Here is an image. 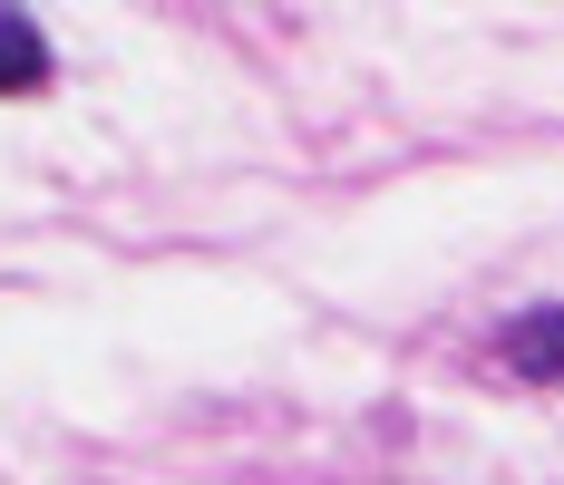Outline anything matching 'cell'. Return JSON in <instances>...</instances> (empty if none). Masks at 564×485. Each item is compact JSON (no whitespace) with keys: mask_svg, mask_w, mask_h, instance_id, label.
Listing matches in <instances>:
<instances>
[{"mask_svg":"<svg viewBox=\"0 0 564 485\" xmlns=\"http://www.w3.org/2000/svg\"><path fill=\"white\" fill-rule=\"evenodd\" d=\"M50 88V40L30 10H0V98H40Z\"/></svg>","mask_w":564,"mask_h":485,"instance_id":"7a4b0ae2","label":"cell"},{"mask_svg":"<svg viewBox=\"0 0 564 485\" xmlns=\"http://www.w3.org/2000/svg\"><path fill=\"white\" fill-rule=\"evenodd\" d=\"M507 370L516 378H564V301H535L507 321Z\"/></svg>","mask_w":564,"mask_h":485,"instance_id":"6da1fadb","label":"cell"}]
</instances>
